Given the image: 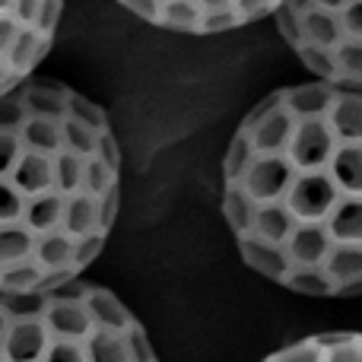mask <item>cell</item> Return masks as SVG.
<instances>
[{"label":"cell","instance_id":"277c9868","mask_svg":"<svg viewBox=\"0 0 362 362\" xmlns=\"http://www.w3.org/2000/svg\"><path fill=\"white\" fill-rule=\"evenodd\" d=\"M270 19L315 80L362 89V0H283Z\"/></svg>","mask_w":362,"mask_h":362},{"label":"cell","instance_id":"6da1fadb","mask_svg":"<svg viewBox=\"0 0 362 362\" xmlns=\"http://www.w3.org/2000/svg\"><path fill=\"white\" fill-rule=\"evenodd\" d=\"M219 210L257 276L308 299L362 296V89L264 95L219 169Z\"/></svg>","mask_w":362,"mask_h":362},{"label":"cell","instance_id":"3957f363","mask_svg":"<svg viewBox=\"0 0 362 362\" xmlns=\"http://www.w3.org/2000/svg\"><path fill=\"white\" fill-rule=\"evenodd\" d=\"M0 362H159V356L115 289L76 276L42 289H0Z\"/></svg>","mask_w":362,"mask_h":362},{"label":"cell","instance_id":"5b68a950","mask_svg":"<svg viewBox=\"0 0 362 362\" xmlns=\"http://www.w3.org/2000/svg\"><path fill=\"white\" fill-rule=\"evenodd\" d=\"M283 0H118L127 16L175 35H223L274 16Z\"/></svg>","mask_w":362,"mask_h":362},{"label":"cell","instance_id":"7a4b0ae2","mask_svg":"<svg viewBox=\"0 0 362 362\" xmlns=\"http://www.w3.org/2000/svg\"><path fill=\"white\" fill-rule=\"evenodd\" d=\"M0 289L83 276L121 213L124 153L99 102L29 76L0 102Z\"/></svg>","mask_w":362,"mask_h":362}]
</instances>
